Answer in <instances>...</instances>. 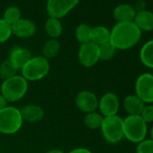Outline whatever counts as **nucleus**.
<instances>
[{"label": "nucleus", "mask_w": 153, "mask_h": 153, "mask_svg": "<svg viewBox=\"0 0 153 153\" xmlns=\"http://www.w3.org/2000/svg\"><path fill=\"white\" fill-rule=\"evenodd\" d=\"M141 31L133 22L117 23L110 31V42L116 50H129L140 40Z\"/></svg>", "instance_id": "f257e3e1"}, {"label": "nucleus", "mask_w": 153, "mask_h": 153, "mask_svg": "<svg viewBox=\"0 0 153 153\" xmlns=\"http://www.w3.org/2000/svg\"><path fill=\"white\" fill-rule=\"evenodd\" d=\"M27 91L28 81L22 75H16L3 81L0 94L8 103H16L24 98Z\"/></svg>", "instance_id": "f03ea898"}, {"label": "nucleus", "mask_w": 153, "mask_h": 153, "mask_svg": "<svg viewBox=\"0 0 153 153\" xmlns=\"http://www.w3.org/2000/svg\"><path fill=\"white\" fill-rule=\"evenodd\" d=\"M50 61L42 56L32 57L21 68L22 76L29 81H38L48 75L50 72Z\"/></svg>", "instance_id": "7ed1b4c3"}, {"label": "nucleus", "mask_w": 153, "mask_h": 153, "mask_svg": "<svg viewBox=\"0 0 153 153\" xmlns=\"http://www.w3.org/2000/svg\"><path fill=\"white\" fill-rule=\"evenodd\" d=\"M24 120L22 118L20 109L7 105L0 110V133L10 135L16 133L23 126Z\"/></svg>", "instance_id": "20e7f679"}, {"label": "nucleus", "mask_w": 153, "mask_h": 153, "mask_svg": "<svg viewBox=\"0 0 153 153\" xmlns=\"http://www.w3.org/2000/svg\"><path fill=\"white\" fill-rule=\"evenodd\" d=\"M124 138L133 143L145 140L148 133V124L140 115H128L123 119Z\"/></svg>", "instance_id": "39448f33"}, {"label": "nucleus", "mask_w": 153, "mask_h": 153, "mask_svg": "<svg viewBox=\"0 0 153 153\" xmlns=\"http://www.w3.org/2000/svg\"><path fill=\"white\" fill-rule=\"evenodd\" d=\"M100 129L104 139L109 143H118L124 138L123 119L117 114L104 117Z\"/></svg>", "instance_id": "423d86ee"}, {"label": "nucleus", "mask_w": 153, "mask_h": 153, "mask_svg": "<svg viewBox=\"0 0 153 153\" xmlns=\"http://www.w3.org/2000/svg\"><path fill=\"white\" fill-rule=\"evenodd\" d=\"M135 95L145 104H153V74L143 73L135 83Z\"/></svg>", "instance_id": "0eeeda50"}, {"label": "nucleus", "mask_w": 153, "mask_h": 153, "mask_svg": "<svg viewBox=\"0 0 153 153\" xmlns=\"http://www.w3.org/2000/svg\"><path fill=\"white\" fill-rule=\"evenodd\" d=\"M79 0H48L46 10L50 17L60 19L78 6Z\"/></svg>", "instance_id": "6e6552de"}, {"label": "nucleus", "mask_w": 153, "mask_h": 153, "mask_svg": "<svg viewBox=\"0 0 153 153\" xmlns=\"http://www.w3.org/2000/svg\"><path fill=\"white\" fill-rule=\"evenodd\" d=\"M79 60L81 65L86 68L95 66L99 60V48L98 45L92 42L80 45L78 53Z\"/></svg>", "instance_id": "1a4fd4ad"}, {"label": "nucleus", "mask_w": 153, "mask_h": 153, "mask_svg": "<svg viewBox=\"0 0 153 153\" xmlns=\"http://www.w3.org/2000/svg\"><path fill=\"white\" fill-rule=\"evenodd\" d=\"M76 106L85 114L95 112L98 109V98L89 90H82L76 96Z\"/></svg>", "instance_id": "9d476101"}, {"label": "nucleus", "mask_w": 153, "mask_h": 153, "mask_svg": "<svg viewBox=\"0 0 153 153\" xmlns=\"http://www.w3.org/2000/svg\"><path fill=\"white\" fill-rule=\"evenodd\" d=\"M120 108L119 98L116 94L113 92H107L102 96L98 100L99 113L104 116L116 115Z\"/></svg>", "instance_id": "9b49d317"}, {"label": "nucleus", "mask_w": 153, "mask_h": 153, "mask_svg": "<svg viewBox=\"0 0 153 153\" xmlns=\"http://www.w3.org/2000/svg\"><path fill=\"white\" fill-rule=\"evenodd\" d=\"M36 33L35 24L26 18H21L12 25V33L18 38L27 39L33 36Z\"/></svg>", "instance_id": "f8f14e48"}, {"label": "nucleus", "mask_w": 153, "mask_h": 153, "mask_svg": "<svg viewBox=\"0 0 153 153\" xmlns=\"http://www.w3.org/2000/svg\"><path fill=\"white\" fill-rule=\"evenodd\" d=\"M32 57V53L27 48L23 46H15L10 51L8 59L17 70H21V68Z\"/></svg>", "instance_id": "ddd939ff"}, {"label": "nucleus", "mask_w": 153, "mask_h": 153, "mask_svg": "<svg viewBox=\"0 0 153 153\" xmlns=\"http://www.w3.org/2000/svg\"><path fill=\"white\" fill-rule=\"evenodd\" d=\"M24 122L34 123L42 121L44 117V110L37 105H25L20 109Z\"/></svg>", "instance_id": "4468645a"}, {"label": "nucleus", "mask_w": 153, "mask_h": 153, "mask_svg": "<svg viewBox=\"0 0 153 153\" xmlns=\"http://www.w3.org/2000/svg\"><path fill=\"white\" fill-rule=\"evenodd\" d=\"M146 104L136 95H129L123 100V108L128 115H140Z\"/></svg>", "instance_id": "2eb2a0df"}, {"label": "nucleus", "mask_w": 153, "mask_h": 153, "mask_svg": "<svg viewBox=\"0 0 153 153\" xmlns=\"http://www.w3.org/2000/svg\"><path fill=\"white\" fill-rule=\"evenodd\" d=\"M136 13L137 12L133 6L129 4H121L114 9L113 16L117 23L132 22Z\"/></svg>", "instance_id": "dca6fc26"}, {"label": "nucleus", "mask_w": 153, "mask_h": 153, "mask_svg": "<svg viewBox=\"0 0 153 153\" xmlns=\"http://www.w3.org/2000/svg\"><path fill=\"white\" fill-rule=\"evenodd\" d=\"M140 31H153V12L142 10L136 13L132 21Z\"/></svg>", "instance_id": "f3484780"}, {"label": "nucleus", "mask_w": 153, "mask_h": 153, "mask_svg": "<svg viewBox=\"0 0 153 153\" xmlns=\"http://www.w3.org/2000/svg\"><path fill=\"white\" fill-rule=\"evenodd\" d=\"M91 42L97 45L110 42V30L102 25L91 28Z\"/></svg>", "instance_id": "a211bd4d"}, {"label": "nucleus", "mask_w": 153, "mask_h": 153, "mask_svg": "<svg viewBox=\"0 0 153 153\" xmlns=\"http://www.w3.org/2000/svg\"><path fill=\"white\" fill-rule=\"evenodd\" d=\"M140 59L144 66L153 68V39L143 44L140 51Z\"/></svg>", "instance_id": "6ab92c4d"}, {"label": "nucleus", "mask_w": 153, "mask_h": 153, "mask_svg": "<svg viewBox=\"0 0 153 153\" xmlns=\"http://www.w3.org/2000/svg\"><path fill=\"white\" fill-rule=\"evenodd\" d=\"M45 31L51 39H58L62 33V25L59 19L49 17L45 23Z\"/></svg>", "instance_id": "aec40b11"}, {"label": "nucleus", "mask_w": 153, "mask_h": 153, "mask_svg": "<svg viewBox=\"0 0 153 153\" xmlns=\"http://www.w3.org/2000/svg\"><path fill=\"white\" fill-rule=\"evenodd\" d=\"M60 51V43L57 39H50L42 47V56L47 59L55 58Z\"/></svg>", "instance_id": "412c9836"}, {"label": "nucleus", "mask_w": 153, "mask_h": 153, "mask_svg": "<svg viewBox=\"0 0 153 153\" xmlns=\"http://www.w3.org/2000/svg\"><path fill=\"white\" fill-rule=\"evenodd\" d=\"M103 121H104V116L100 113H97V111L86 114L84 117V124L86 127H88L90 130L100 129Z\"/></svg>", "instance_id": "4be33fe9"}, {"label": "nucleus", "mask_w": 153, "mask_h": 153, "mask_svg": "<svg viewBox=\"0 0 153 153\" xmlns=\"http://www.w3.org/2000/svg\"><path fill=\"white\" fill-rule=\"evenodd\" d=\"M76 39L81 44L91 42V27L86 24H80L76 28Z\"/></svg>", "instance_id": "5701e85b"}, {"label": "nucleus", "mask_w": 153, "mask_h": 153, "mask_svg": "<svg viewBox=\"0 0 153 153\" xmlns=\"http://www.w3.org/2000/svg\"><path fill=\"white\" fill-rule=\"evenodd\" d=\"M17 71L18 70L10 62V60L7 59L0 64V79H2L3 81L8 79L12 78V76L17 75Z\"/></svg>", "instance_id": "b1692460"}, {"label": "nucleus", "mask_w": 153, "mask_h": 153, "mask_svg": "<svg viewBox=\"0 0 153 153\" xmlns=\"http://www.w3.org/2000/svg\"><path fill=\"white\" fill-rule=\"evenodd\" d=\"M98 48H99V60L107 61L112 59L115 55L116 49L110 42L98 45Z\"/></svg>", "instance_id": "393cba45"}, {"label": "nucleus", "mask_w": 153, "mask_h": 153, "mask_svg": "<svg viewBox=\"0 0 153 153\" xmlns=\"http://www.w3.org/2000/svg\"><path fill=\"white\" fill-rule=\"evenodd\" d=\"M22 18L21 10L16 7H10L6 9L3 19L11 26Z\"/></svg>", "instance_id": "a878e982"}, {"label": "nucleus", "mask_w": 153, "mask_h": 153, "mask_svg": "<svg viewBox=\"0 0 153 153\" xmlns=\"http://www.w3.org/2000/svg\"><path fill=\"white\" fill-rule=\"evenodd\" d=\"M12 34V26L3 18H0V43L8 41Z\"/></svg>", "instance_id": "bb28decb"}, {"label": "nucleus", "mask_w": 153, "mask_h": 153, "mask_svg": "<svg viewBox=\"0 0 153 153\" xmlns=\"http://www.w3.org/2000/svg\"><path fill=\"white\" fill-rule=\"evenodd\" d=\"M137 153H153V140L145 139L139 142L136 147Z\"/></svg>", "instance_id": "cd10ccee"}, {"label": "nucleus", "mask_w": 153, "mask_h": 153, "mask_svg": "<svg viewBox=\"0 0 153 153\" xmlns=\"http://www.w3.org/2000/svg\"><path fill=\"white\" fill-rule=\"evenodd\" d=\"M140 116L147 124L153 123V105L149 104L148 105H145L142 113L140 114Z\"/></svg>", "instance_id": "c85d7f7f"}, {"label": "nucleus", "mask_w": 153, "mask_h": 153, "mask_svg": "<svg viewBox=\"0 0 153 153\" xmlns=\"http://www.w3.org/2000/svg\"><path fill=\"white\" fill-rule=\"evenodd\" d=\"M133 7L135 8L136 12L145 10V2H144V0H138Z\"/></svg>", "instance_id": "c756f323"}, {"label": "nucleus", "mask_w": 153, "mask_h": 153, "mask_svg": "<svg viewBox=\"0 0 153 153\" xmlns=\"http://www.w3.org/2000/svg\"><path fill=\"white\" fill-rule=\"evenodd\" d=\"M68 153H93V152L87 148H76L71 149Z\"/></svg>", "instance_id": "7c9ffc66"}, {"label": "nucleus", "mask_w": 153, "mask_h": 153, "mask_svg": "<svg viewBox=\"0 0 153 153\" xmlns=\"http://www.w3.org/2000/svg\"><path fill=\"white\" fill-rule=\"evenodd\" d=\"M7 105H8V102L6 100V98L1 94H0V110L5 108Z\"/></svg>", "instance_id": "2f4dec72"}, {"label": "nucleus", "mask_w": 153, "mask_h": 153, "mask_svg": "<svg viewBox=\"0 0 153 153\" xmlns=\"http://www.w3.org/2000/svg\"><path fill=\"white\" fill-rule=\"evenodd\" d=\"M45 153H65V152H64L63 150L59 149H52L48 150V151L45 152Z\"/></svg>", "instance_id": "473e14b6"}, {"label": "nucleus", "mask_w": 153, "mask_h": 153, "mask_svg": "<svg viewBox=\"0 0 153 153\" xmlns=\"http://www.w3.org/2000/svg\"><path fill=\"white\" fill-rule=\"evenodd\" d=\"M149 136H150V139L153 140V125L152 127L150 128V131H149Z\"/></svg>", "instance_id": "72a5a7b5"}, {"label": "nucleus", "mask_w": 153, "mask_h": 153, "mask_svg": "<svg viewBox=\"0 0 153 153\" xmlns=\"http://www.w3.org/2000/svg\"><path fill=\"white\" fill-rule=\"evenodd\" d=\"M0 153H1V152H0Z\"/></svg>", "instance_id": "f704fd0d"}]
</instances>
